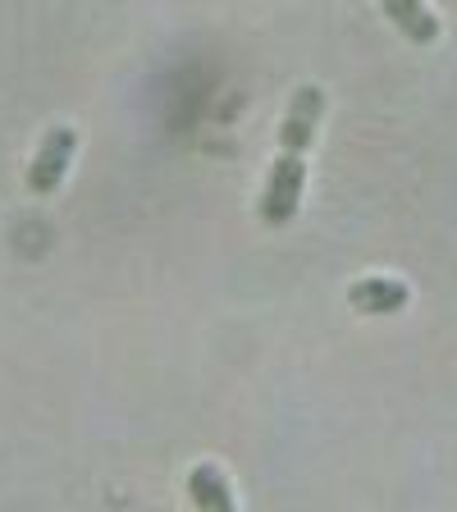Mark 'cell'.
<instances>
[{
	"label": "cell",
	"instance_id": "6da1fadb",
	"mask_svg": "<svg viewBox=\"0 0 457 512\" xmlns=\"http://www.w3.org/2000/svg\"><path fill=\"white\" fill-rule=\"evenodd\" d=\"M325 115V96L320 87H302L293 92V106H288V119L279 128V160L270 170V188L261 197V220L266 224H288L302 206V183H307V147L316 138V124Z\"/></svg>",
	"mask_w": 457,
	"mask_h": 512
},
{
	"label": "cell",
	"instance_id": "7a4b0ae2",
	"mask_svg": "<svg viewBox=\"0 0 457 512\" xmlns=\"http://www.w3.org/2000/svg\"><path fill=\"white\" fill-rule=\"evenodd\" d=\"M74 128H51L42 142V151H37V160H32V170H28V188L32 192H55L64 179V165L74 160Z\"/></svg>",
	"mask_w": 457,
	"mask_h": 512
},
{
	"label": "cell",
	"instance_id": "3957f363",
	"mask_svg": "<svg viewBox=\"0 0 457 512\" xmlns=\"http://www.w3.org/2000/svg\"><path fill=\"white\" fill-rule=\"evenodd\" d=\"M188 494H192V503H197L202 512H234V499H229V480H224L220 471L211 467V462L192 467Z\"/></svg>",
	"mask_w": 457,
	"mask_h": 512
},
{
	"label": "cell",
	"instance_id": "277c9868",
	"mask_svg": "<svg viewBox=\"0 0 457 512\" xmlns=\"http://www.w3.org/2000/svg\"><path fill=\"white\" fill-rule=\"evenodd\" d=\"M352 302L362 311H398L407 302L403 284H357L352 288Z\"/></svg>",
	"mask_w": 457,
	"mask_h": 512
},
{
	"label": "cell",
	"instance_id": "5b68a950",
	"mask_svg": "<svg viewBox=\"0 0 457 512\" xmlns=\"http://www.w3.org/2000/svg\"><path fill=\"white\" fill-rule=\"evenodd\" d=\"M389 14H394V19L403 23L407 32H416L421 42H430V37H435V32H439V23L430 19L426 10H416V5H412V10H407V5H389Z\"/></svg>",
	"mask_w": 457,
	"mask_h": 512
}]
</instances>
